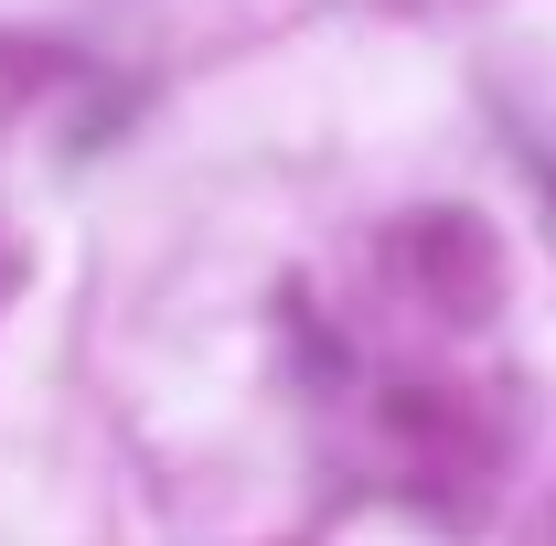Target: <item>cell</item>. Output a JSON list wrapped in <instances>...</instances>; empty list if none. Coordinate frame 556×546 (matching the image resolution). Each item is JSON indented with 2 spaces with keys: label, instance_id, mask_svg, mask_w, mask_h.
Instances as JSON below:
<instances>
[{
  "label": "cell",
  "instance_id": "obj_2",
  "mask_svg": "<svg viewBox=\"0 0 556 546\" xmlns=\"http://www.w3.org/2000/svg\"><path fill=\"white\" fill-rule=\"evenodd\" d=\"M22 278H33V247H22V225H11V214H0V311H11V300H22Z\"/></svg>",
  "mask_w": 556,
  "mask_h": 546
},
{
  "label": "cell",
  "instance_id": "obj_1",
  "mask_svg": "<svg viewBox=\"0 0 556 546\" xmlns=\"http://www.w3.org/2000/svg\"><path fill=\"white\" fill-rule=\"evenodd\" d=\"M396 269L439 322H492L503 311V236L482 214H417L396 236Z\"/></svg>",
  "mask_w": 556,
  "mask_h": 546
}]
</instances>
